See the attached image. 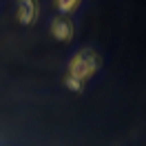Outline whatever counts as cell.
Wrapping results in <instances>:
<instances>
[{"instance_id": "obj_1", "label": "cell", "mask_w": 146, "mask_h": 146, "mask_svg": "<svg viewBox=\"0 0 146 146\" xmlns=\"http://www.w3.org/2000/svg\"><path fill=\"white\" fill-rule=\"evenodd\" d=\"M100 66H102L100 53H95L93 49H82L80 53H75L71 58V62L66 66V75H69V78H75L78 82L86 84L93 75L98 73Z\"/></svg>"}, {"instance_id": "obj_3", "label": "cell", "mask_w": 146, "mask_h": 146, "mask_svg": "<svg viewBox=\"0 0 146 146\" xmlns=\"http://www.w3.org/2000/svg\"><path fill=\"white\" fill-rule=\"evenodd\" d=\"M73 33H75V27H73V20L69 16H55L53 22H51V36L58 42H71Z\"/></svg>"}, {"instance_id": "obj_5", "label": "cell", "mask_w": 146, "mask_h": 146, "mask_svg": "<svg viewBox=\"0 0 146 146\" xmlns=\"http://www.w3.org/2000/svg\"><path fill=\"white\" fill-rule=\"evenodd\" d=\"M64 84H66V89H69V91H73V93L84 91V84H82V82H78L75 78H69V75H64Z\"/></svg>"}, {"instance_id": "obj_2", "label": "cell", "mask_w": 146, "mask_h": 146, "mask_svg": "<svg viewBox=\"0 0 146 146\" xmlns=\"http://www.w3.org/2000/svg\"><path fill=\"white\" fill-rule=\"evenodd\" d=\"M38 16H40L38 0H18L16 2V18L22 27H33Z\"/></svg>"}, {"instance_id": "obj_4", "label": "cell", "mask_w": 146, "mask_h": 146, "mask_svg": "<svg viewBox=\"0 0 146 146\" xmlns=\"http://www.w3.org/2000/svg\"><path fill=\"white\" fill-rule=\"evenodd\" d=\"M80 2H82V0H53L55 9L60 11L62 16H71L73 11L80 7Z\"/></svg>"}]
</instances>
